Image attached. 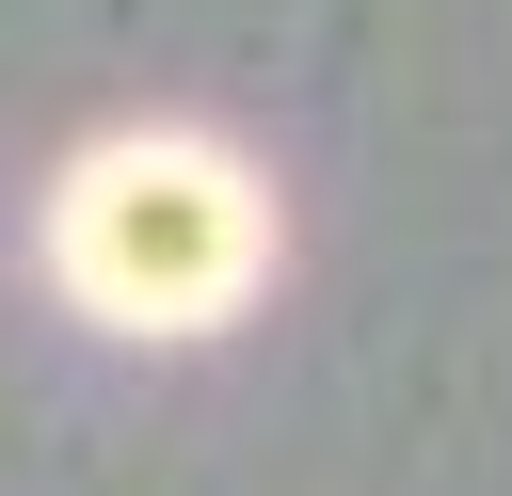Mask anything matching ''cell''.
Masks as SVG:
<instances>
[{
    "label": "cell",
    "instance_id": "cell-1",
    "mask_svg": "<svg viewBox=\"0 0 512 496\" xmlns=\"http://www.w3.org/2000/svg\"><path fill=\"white\" fill-rule=\"evenodd\" d=\"M48 256L96 320L128 336H208L256 272H272V208L224 144H96L48 208Z\"/></svg>",
    "mask_w": 512,
    "mask_h": 496
}]
</instances>
